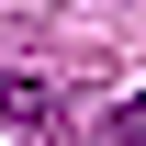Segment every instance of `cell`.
<instances>
[{"label": "cell", "instance_id": "cell-1", "mask_svg": "<svg viewBox=\"0 0 146 146\" xmlns=\"http://www.w3.org/2000/svg\"><path fill=\"white\" fill-rule=\"evenodd\" d=\"M101 146H146V90H135V101H124V112L101 124Z\"/></svg>", "mask_w": 146, "mask_h": 146}]
</instances>
